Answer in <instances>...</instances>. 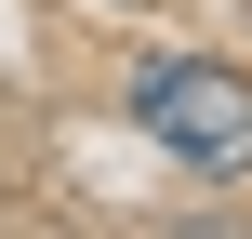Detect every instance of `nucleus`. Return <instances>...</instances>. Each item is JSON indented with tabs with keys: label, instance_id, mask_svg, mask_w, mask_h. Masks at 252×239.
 I'll return each mask as SVG.
<instances>
[{
	"label": "nucleus",
	"instance_id": "1",
	"mask_svg": "<svg viewBox=\"0 0 252 239\" xmlns=\"http://www.w3.org/2000/svg\"><path fill=\"white\" fill-rule=\"evenodd\" d=\"M133 120H146L173 160H199V173H252V80L213 67V53H159V67H133Z\"/></svg>",
	"mask_w": 252,
	"mask_h": 239
}]
</instances>
